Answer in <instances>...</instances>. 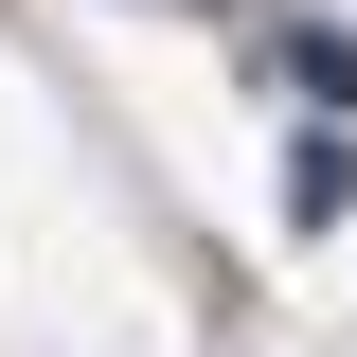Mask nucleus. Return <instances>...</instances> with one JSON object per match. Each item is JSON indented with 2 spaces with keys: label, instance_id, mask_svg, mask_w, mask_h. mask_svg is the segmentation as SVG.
Segmentation results:
<instances>
[{
  "label": "nucleus",
  "instance_id": "obj_1",
  "mask_svg": "<svg viewBox=\"0 0 357 357\" xmlns=\"http://www.w3.org/2000/svg\"><path fill=\"white\" fill-rule=\"evenodd\" d=\"M357 215V161H340V126L321 143H286V232H340Z\"/></svg>",
  "mask_w": 357,
  "mask_h": 357
},
{
  "label": "nucleus",
  "instance_id": "obj_2",
  "mask_svg": "<svg viewBox=\"0 0 357 357\" xmlns=\"http://www.w3.org/2000/svg\"><path fill=\"white\" fill-rule=\"evenodd\" d=\"M286 72H304L321 107H357V36H286Z\"/></svg>",
  "mask_w": 357,
  "mask_h": 357
}]
</instances>
